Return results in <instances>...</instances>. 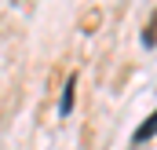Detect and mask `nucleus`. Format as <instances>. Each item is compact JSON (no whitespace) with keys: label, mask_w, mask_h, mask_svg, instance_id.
<instances>
[{"label":"nucleus","mask_w":157,"mask_h":150,"mask_svg":"<svg viewBox=\"0 0 157 150\" xmlns=\"http://www.w3.org/2000/svg\"><path fill=\"white\" fill-rule=\"evenodd\" d=\"M73 95H77V77L70 73V81L62 84V103H59V113L62 117H70V110H73Z\"/></svg>","instance_id":"obj_1"},{"label":"nucleus","mask_w":157,"mask_h":150,"mask_svg":"<svg viewBox=\"0 0 157 150\" xmlns=\"http://www.w3.org/2000/svg\"><path fill=\"white\" fill-rule=\"evenodd\" d=\"M150 136H157V113H150V117H146V121H143V124L135 128V136H132V143L139 147V143H146Z\"/></svg>","instance_id":"obj_2"},{"label":"nucleus","mask_w":157,"mask_h":150,"mask_svg":"<svg viewBox=\"0 0 157 150\" xmlns=\"http://www.w3.org/2000/svg\"><path fill=\"white\" fill-rule=\"evenodd\" d=\"M154 40H157V11L150 15V26H146V33H143V44H146V48H154Z\"/></svg>","instance_id":"obj_3"}]
</instances>
